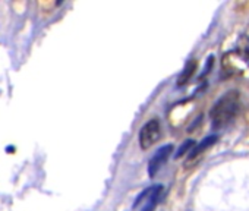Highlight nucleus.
Returning a JSON list of instances; mask_svg holds the SVG:
<instances>
[{
    "label": "nucleus",
    "instance_id": "1",
    "mask_svg": "<svg viewBox=\"0 0 249 211\" xmlns=\"http://www.w3.org/2000/svg\"><path fill=\"white\" fill-rule=\"evenodd\" d=\"M242 101L237 91H229L223 97L218 98V101L213 106L210 112L213 128L220 129L227 126L240 112Z\"/></svg>",
    "mask_w": 249,
    "mask_h": 211
},
{
    "label": "nucleus",
    "instance_id": "2",
    "mask_svg": "<svg viewBox=\"0 0 249 211\" xmlns=\"http://www.w3.org/2000/svg\"><path fill=\"white\" fill-rule=\"evenodd\" d=\"M161 138V125L159 119L148 121L140 131V147L142 150L151 148Z\"/></svg>",
    "mask_w": 249,
    "mask_h": 211
},
{
    "label": "nucleus",
    "instance_id": "3",
    "mask_svg": "<svg viewBox=\"0 0 249 211\" xmlns=\"http://www.w3.org/2000/svg\"><path fill=\"white\" fill-rule=\"evenodd\" d=\"M161 185H156V186H151L148 189H145L144 192H141L134 204V207L140 205L141 202H145L142 211H154V207L157 204V199L160 196V192H161Z\"/></svg>",
    "mask_w": 249,
    "mask_h": 211
},
{
    "label": "nucleus",
    "instance_id": "4",
    "mask_svg": "<svg viewBox=\"0 0 249 211\" xmlns=\"http://www.w3.org/2000/svg\"><path fill=\"white\" fill-rule=\"evenodd\" d=\"M173 153V145H164V147H161L154 156H153V158L150 160V163H148V175H150V177H154L156 175H157V172L161 169V166L167 161V158H169V156Z\"/></svg>",
    "mask_w": 249,
    "mask_h": 211
},
{
    "label": "nucleus",
    "instance_id": "5",
    "mask_svg": "<svg viewBox=\"0 0 249 211\" xmlns=\"http://www.w3.org/2000/svg\"><path fill=\"white\" fill-rule=\"evenodd\" d=\"M236 53L243 59V60H249V37L248 35H240L237 43H236Z\"/></svg>",
    "mask_w": 249,
    "mask_h": 211
},
{
    "label": "nucleus",
    "instance_id": "6",
    "mask_svg": "<svg viewBox=\"0 0 249 211\" xmlns=\"http://www.w3.org/2000/svg\"><path fill=\"white\" fill-rule=\"evenodd\" d=\"M217 141V137L214 135V137H208V138H205L199 145H196V147H194V150L191 151V154H189V157H188V160H194L196 156H199L204 150H207V148H210L214 142Z\"/></svg>",
    "mask_w": 249,
    "mask_h": 211
},
{
    "label": "nucleus",
    "instance_id": "7",
    "mask_svg": "<svg viewBox=\"0 0 249 211\" xmlns=\"http://www.w3.org/2000/svg\"><path fill=\"white\" fill-rule=\"evenodd\" d=\"M195 69H196V62H195V60L188 62V63H186V66H185V69H183V72L180 73V76H179V79H178V85H183V84H186V82L189 81V78L194 75Z\"/></svg>",
    "mask_w": 249,
    "mask_h": 211
},
{
    "label": "nucleus",
    "instance_id": "8",
    "mask_svg": "<svg viewBox=\"0 0 249 211\" xmlns=\"http://www.w3.org/2000/svg\"><path fill=\"white\" fill-rule=\"evenodd\" d=\"M194 145H195V142H194L192 140H188V141H186V142L179 148V151L176 153V156H175V157H176V158L182 157V156H183V154H186V153L189 151V148H192Z\"/></svg>",
    "mask_w": 249,
    "mask_h": 211
}]
</instances>
